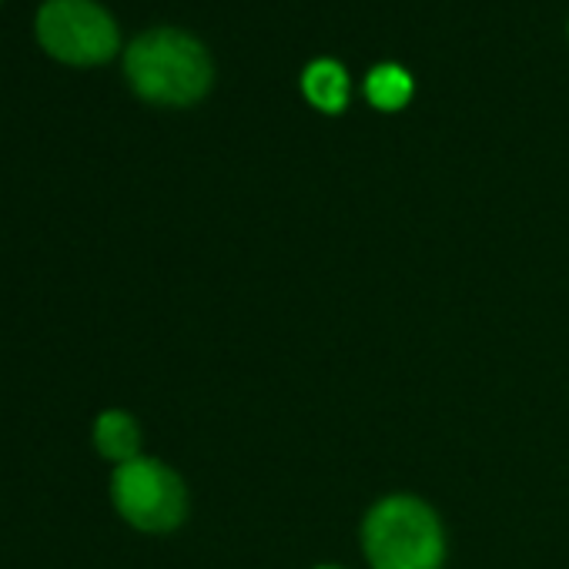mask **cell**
<instances>
[{"label":"cell","instance_id":"ba28073f","mask_svg":"<svg viewBox=\"0 0 569 569\" xmlns=\"http://www.w3.org/2000/svg\"><path fill=\"white\" fill-rule=\"evenodd\" d=\"M316 569H342V566H316Z\"/></svg>","mask_w":569,"mask_h":569},{"label":"cell","instance_id":"5b68a950","mask_svg":"<svg viewBox=\"0 0 569 569\" xmlns=\"http://www.w3.org/2000/svg\"><path fill=\"white\" fill-rule=\"evenodd\" d=\"M94 446L104 459L124 466L141 456V426L134 422V416L121 409H108L94 422Z\"/></svg>","mask_w":569,"mask_h":569},{"label":"cell","instance_id":"277c9868","mask_svg":"<svg viewBox=\"0 0 569 569\" xmlns=\"http://www.w3.org/2000/svg\"><path fill=\"white\" fill-rule=\"evenodd\" d=\"M114 509L141 532H171L184 522L188 492L174 469L158 459L138 456L111 476Z\"/></svg>","mask_w":569,"mask_h":569},{"label":"cell","instance_id":"6da1fadb","mask_svg":"<svg viewBox=\"0 0 569 569\" xmlns=\"http://www.w3.org/2000/svg\"><path fill=\"white\" fill-rule=\"evenodd\" d=\"M124 78L138 98L184 108L208 94L214 71L198 38L174 28H154L128 44Z\"/></svg>","mask_w":569,"mask_h":569},{"label":"cell","instance_id":"3957f363","mask_svg":"<svg viewBox=\"0 0 569 569\" xmlns=\"http://www.w3.org/2000/svg\"><path fill=\"white\" fill-rule=\"evenodd\" d=\"M38 44L74 68H94L118 54V24L98 0H44L38 21Z\"/></svg>","mask_w":569,"mask_h":569},{"label":"cell","instance_id":"7a4b0ae2","mask_svg":"<svg viewBox=\"0 0 569 569\" xmlns=\"http://www.w3.org/2000/svg\"><path fill=\"white\" fill-rule=\"evenodd\" d=\"M362 546L372 569H442L446 562L442 522L416 496L376 502L362 522Z\"/></svg>","mask_w":569,"mask_h":569},{"label":"cell","instance_id":"52a82bcc","mask_svg":"<svg viewBox=\"0 0 569 569\" xmlns=\"http://www.w3.org/2000/svg\"><path fill=\"white\" fill-rule=\"evenodd\" d=\"M366 94L376 108L396 111L412 98V78L399 64H379L366 78Z\"/></svg>","mask_w":569,"mask_h":569},{"label":"cell","instance_id":"8992f818","mask_svg":"<svg viewBox=\"0 0 569 569\" xmlns=\"http://www.w3.org/2000/svg\"><path fill=\"white\" fill-rule=\"evenodd\" d=\"M302 88L306 98L322 111H342L349 101V74L339 61L329 58L309 64V71L302 74Z\"/></svg>","mask_w":569,"mask_h":569}]
</instances>
